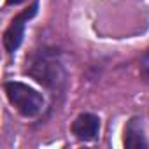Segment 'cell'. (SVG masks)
<instances>
[{"label":"cell","instance_id":"2","mask_svg":"<svg viewBox=\"0 0 149 149\" xmlns=\"http://www.w3.org/2000/svg\"><path fill=\"white\" fill-rule=\"evenodd\" d=\"M6 95H7L9 102L14 105V109L26 118H35L44 109L42 95L37 90H33L23 83H18V81L6 83Z\"/></svg>","mask_w":149,"mask_h":149},{"label":"cell","instance_id":"7","mask_svg":"<svg viewBox=\"0 0 149 149\" xmlns=\"http://www.w3.org/2000/svg\"><path fill=\"white\" fill-rule=\"evenodd\" d=\"M21 2H25V0H7L9 6H16V4H21Z\"/></svg>","mask_w":149,"mask_h":149},{"label":"cell","instance_id":"3","mask_svg":"<svg viewBox=\"0 0 149 149\" xmlns=\"http://www.w3.org/2000/svg\"><path fill=\"white\" fill-rule=\"evenodd\" d=\"M35 13H37V2H35L30 9L23 11L21 14H18V16L13 19V23L9 25V28H7L6 33H4V46H6V51H7V53H14V51L21 46L23 35H25V25L28 23V19H30L32 16H35Z\"/></svg>","mask_w":149,"mask_h":149},{"label":"cell","instance_id":"6","mask_svg":"<svg viewBox=\"0 0 149 149\" xmlns=\"http://www.w3.org/2000/svg\"><path fill=\"white\" fill-rule=\"evenodd\" d=\"M140 74H142L146 79H149V51L140 60Z\"/></svg>","mask_w":149,"mask_h":149},{"label":"cell","instance_id":"5","mask_svg":"<svg viewBox=\"0 0 149 149\" xmlns=\"http://www.w3.org/2000/svg\"><path fill=\"white\" fill-rule=\"evenodd\" d=\"M125 146L130 147V149H144L147 144H146V139H144V133H142V123L140 119L133 118L128 121L126 128H125Z\"/></svg>","mask_w":149,"mask_h":149},{"label":"cell","instance_id":"4","mask_svg":"<svg viewBox=\"0 0 149 149\" xmlns=\"http://www.w3.org/2000/svg\"><path fill=\"white\" fill-rule=\"evenodd\" d=\"M98 132H100V119L95 114H88V112L81 114L72 123V133L84 142L95 140L98 137Z\"/></svg>","mask_w":149,"mask_h":149},{"label":"cell","instance_id":"1","mask_svg":"<svg viewBox=\"0 0 149 149\" xmlns=\"http://www.w3.org/2000/svg\"><path fill=\"white\" fill-rule=\"evenodd\" d=\"M26 72L47 88H60L65 83V68L54 49L37 51L30 60H26Z\"/></svg>","mask_w":149,"mask_h":149}]
</instances>
